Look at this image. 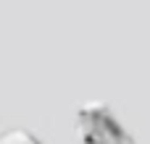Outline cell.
<instances>
[{
	"instance_id": "1",
	"label": "cell",
	"mask_w": 150,
	"mask_h": 144,
	"mask_svg": "<svg viewBox=\"0 0 150 144\" xmlns=\"http://www.w3.org/2000/svg\"><path fill=\"white\" fill-rule=\"evenodd\" d=\"M0 144H40V139L26 134V131H21V129H13V131L0 136Z\"/></svg>"
}]
</instances>
